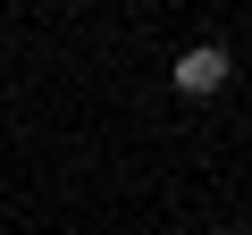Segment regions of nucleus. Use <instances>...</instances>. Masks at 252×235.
Wrapping results in <instances>:
<instances>
[{"label":"nucleus","mask_w":252,"mask_h":235,"mask_svg":"<svg viewBox=\"0 0 252 235\" xmlns=\"http://www.w3.org/2000/svg\"><path fill=\"white\" fill-rule=\"evenodd\" d=\"M227 76H235V59H227L219 42H193V51H177V92H185V101H210Z\"/></svg>","instance_id":"obj_1"},{"label":"nucleus","mask_w":252,"mask_h":235,"mask_svg":"<svg viewBox=\"0 0 252 235\" xmlns=\"http://www.w3.org/2000/svg\"><path fill=\"white\" fill-rule=\"evenodd\" d=\"M219 235H244V227H219Z\"/></svg>","instance_id":"obj_2"}]
</instances>
